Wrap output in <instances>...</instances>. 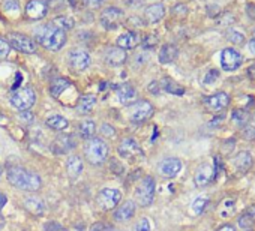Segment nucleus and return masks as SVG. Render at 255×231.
Segmentation results:
<instances>
[{
    "label": "nucleus",
    "instance_id": "42",
    "mask_svg": "<svg viewBox=\"0 0 255 231\" xmlns=\"http://www.w3.org/2000/svg\"><path fill=\"white\" fill-rule=\"evenodd\" d=\"M9 51H11V45L8 44V41L0 38V60L6 59L9 56Z\"/></svg>",
    "mask_w": 255,
    "mask_h": 231
},
{
    "label": "nucleus",
    "instance_id": "7",
    "mask_svg": "<svg viewBox=\"0 0 255 231\" xmlns=\"http://www.w3.org/2000/svg\"><path fill=\"white\" fill-rule=\"evenodd\" d=\"M8 44L15 48L17 51H21L24 54H33L36 53L38 44L35 39L23 35V33H9L8 35Z\"/></svg>",
    "mask_w": 255,
    "mask_h": 231
},
{
    "label": "nucleus",
    "instance_id": "9",
    "mask_svg": "<svg viewBox=\"0 0 255 231\" xmlns=\"http://www.w3.org/2000/svg\"><path fill=\"white\" fill-rule=\"evenodd\" d=\"M153 105L149 101L134 102L129 107V119L134 123H143L153 116Z\"/></svg>",
    "mask_w": 255,
    "mask_h": 231
},
{
    "label": "nucleus",
    "instance_id": "12",
    "mask_svg": "<svg viewBox=\"0 0 255 231\" xmlns=\"http://www.w3.org/2000/svg\"><path fill=\"white\" fill-rule=\"evenodd\" d=\"M122 20H123V12L114 6L105 8L101 14V24L107 30H114L116 27H119L122 24Z\"/></svg>",
    "mask_w": 255,
    "mask_h": 231
},
{
    "label": "nucleus",
    "instance_id": "39",
    "mask_svg": "<svg viewBox=\"0 0 255 231\" xmlns=\"http://www.w3.org/2000/svg\"><path fill=\"white\" fill-rule=\"evenodd\" d=\"M134 231H152L150 221L147 218H141L138 222L134 225Z\"/></svg>",
    "mask_w": 255,
    "mask_h": 231
},
{
    "label": "nucleus",
    "instance_id": "34",
    "mask_svg": "<svg viewBox=\"0 0 255 231\" xmlns=\"http://www.w3.org/2000/svg\"><path fill=\"white\" fill-rule=\"evenodd\" d=\"M239 227L240 228H243V230H246V228H251L252 227V224L255 222V209L252 207V209H249V210H246V212L239 218Z\"/></svg>",
    "mask_w": 255,
    "mask_h": 231
},
{
    "label": "nucleus",
    "instance_id": "47",
    "mask_svg": "<svg viewBox=\"0 0 255 231\" xmlns=\"http://www.w3.org/2000/svg\"><path fill=\"white\" fill-rule=\"evenodd\" d=\"M68 2H69V5L74 9H84V8H87L86 0H68Z\"/></svg>",
    "mask_w": 255,
    "mask_h": 231
},
{
    "label": "nucleus",
    "instance_id": "14",
    "mask_svg": "<svg viewBox=\"0 0 255 231\" xmlns=\"http://www.w3.org/2000/svg\"><path fill=\"white\" fill-rule=\"evenodd\" d=\"M90 54L83 48H77L69 53V66L78 72L86 71L90 66Z\"/></svg>",
    "mask_w": 255,
    "mask_h": 231
},
{
    "label": "nucleus",
    "instance_id": "11",
    "mask_svg": "<svg viewBox=\"0 0 255 231\" xmlns=\"http://www.w3.org/2000/svg\"><path fill=\"white\" fill-rule=\"evenodd\" d=\"M242 62H243V57L237 50H234V48L222 50V53H221V66H222L224 71L233 72V71L239 69L240 65H242Z\"/></svg>",
    "mask_w": 255,
    "mask_h": 231
},
{
    "label": "nucleus",
    "instance_id": "51",
    "mask_svg": "<svg viewBox=\"0 0 255 231\" xmlns=\"http://www.w3.org/2000/svg\"><path fill=\"white\" fill-rule=\"evenodd\" d=\"M216 231H236V227L230 225V224H225V225H222L221 228H218Z\"/></svg>",
    "mask_w": 255,
    "mask_h": 231
},
{
    "label": "nucleus",
    "instance_id": "36",
    "mask_svg": "<svg viewBox=\"0 0 255 231\" xmlns=\"http://www.w3.org/2000/svg\"><path fill=\"white\" fill-rule=\"evenodd\" d=\"M209 206V198L206 195H200L197 200L192 203V210L195 215H203Z\"/></svg>",
    "mask_w": 255,
    "mask_h": 231
},
{
    "label": "nucleus",
    "instance_id": "52",
    "mask_svg": "<svg viewBox=\"0 0 255 231\" xmlns=\"http://www.w3.org/2000/svg\"><path fill=\"white\" fill-rule=\"evenodd\" d=\"M8 203V198L3 192H0V210H2L5 207V204Z\"/></svg>",
    "mask_w": 255,
    "mask_h": 231
},
{
    "label": "nucleus",
    "instance_id": "29",
    "mask_svg": "<svg viewBox=\"0 0 255 231\" xmlns=\"http://www.w3.org/2000/svg\"><path fill=\"white\" fill-rule=\"evenodd\" d=\"M218 213L222 218H231L234 213H236V198L233 197H227L219 203L218 207Z\"/></svg>",
    "mask_w": 255,
    "mask_h": 231
},
{
    "label": "nucleus",
    "instance_id": "16",
    "mask_svg": "<svg viewBox=\"0 0 255 231\" xmlns=\"http://www.w3.org/2000/svg\"><path fill=\"white\" fill-rule=\"evenodd\" d=\"M47 14H48V6L44 0H30L26 6V15H27V18H30L33 21L42 20Z\"/></svg>",
    "mask_w": 255,
    "mask_h": 231
},
{
    "label": "nucleus",
    "instance_id": "50",
    "mask_svg": "<svg viewBox=\"0 0 255 231\" xmlns=\"http://www.w3.org/2000/svg\"><path fill=\"white\" fill-rule=\"evenodd\" d=\"M87 2V8H98V6H101L104 0H86Z\"/></svg>",
    "mask_w": 255,
    "mask_h": 231
},
{
    "label": "nucleus",
    "instance_id": "25",
    "mask_svg": "<svg viewBox=\"0 0 255 231\" xmlns=\"http://www.w3.org/2000/svg\"><path fill=\"white\" fill-rule=\"evenodd\" d=\"M252 156L249 155V152L246 150H242L239 152L236 156H234V161H233V167L236 168L237 171L240 173H246L249 168L252 167Z\"/></svg>",
    "mask_w": 255,
    "mask_h": 231
},
{
    "label": "nucleus",
    "instance_id": "58",
    "mask_svg": "<svg viewBox=\"0 0 255 231\" xmlns=\"http://www.w3.org/2000/svg\"><path fill=\"white\" fill-rule=\"evenodd\" d=\"M252 120H254V123H255V113H254V116H252Z\"/></svg>",
    "mask_w": 255,
    "mask_h": 231
},
{
    "label": "nucleus",
    "instance_id": "41",
    "mask_svg": "<svg viewBox=\"0 0 255 231\" xmlns=\"http://www.w3.org/2000/svg\"><path fill=\"white\" fill-rule=\"evenodd\" d=\"M156 44H158V38H156L153 33H149L144 36L143 39V48H153Z\"/></svg>",
    "mask_w": 255,
    "mask_h": 231
},
{
    "label": "nucleus",
    "instance_id": "46",
    "mask_svg": "<svg viewBox=\"0 0 255 231\" xmlns=\"http://www.w3.org/2000/svg\"><path fill=\"white\" fill-rule=\"evenodd\" d=\"M44 231H66V230L60 224H59L57 221H50L48 224H45Z\"/></svg>",
    "mask_w": 255,
    "mask_h": 231
},
{
    "label": "nucleus",
    "instance_id": "30",
    "mask_svg": "<svg viewBox=\"0 0 255 231\" xmlns=\"http://www.w3.org/2000/svg\"><path fill=\"white\" fill-rule=\"evenodd\" d=\"M45 125L48 126L50 129L60 132V131H65V129L68 128L69 122H68L63 116H60V114H53V116H50V117L45 120Z\"/></svg>",
    "mask_w": 255,
    "mask_h": 231
},
{
    "label": "nucleus",
    "instance_id": "56",
    "mask_svg": "<svg viewBox=\"0 0 255 231\" xmlns=\"http://www.w3.org/2000/svg\"><path fill=\"white\" fill-rule=\"evenodd\" d=\"M5 120H6V119H5V116H3L2 113H0V123H5Z\"/></svg>",
    "mask_w": 255,
    "mask_h": 231
},
{
    "label": "nucleus",
    "instance_id": "33",
    "mask_svg": "<svg viewBox=\"0 0 255 231\" xmlns=\"http://www.w3.org/2000/svg\"><path fill=\"white\" fill-rule=\"evenodd\" d=\"M53 26H56L57 29H60V30H71L74 27V18L68 17V15H60V17H57L53 20Z\"/></svg>",
    "mask_w": 255,
    "mask_h": 231
},
{
    "label": "nucleus",
    "instance_id": "23",
    "mask_svg": "<svg viewBox=\"0 0 255 231\" xmlns=\"http://www.w3.org/2000/svg\"><path fill=\"white\" fill-rule=\"evenodd\" d=\"M96 102H98V99L95 95H83V96H80V99H78L75 110L78 114L84 116L96 107Z\"/></svg>",
    "mask_w": 255,
    "mask_h": 231
},
{
    "label": "nucleus",
    "instance_id": "48",
    "mask_svg": "<svg viewBox=\"0 0 255 231\" xmlns=\"http://www.w3.org/2000/svg\"><path fill=\"white\" fill-rule=\"evenodd\" d=\"M149 92L153 93V95H159V92H161V83L152 81V83L149 84Z\"/></svg>",
    "mask_w": 255,
    "mask_h": 231
},
{
    "label": "nucleus",
    "instance_id": "44",
    "mask_svg": "<svg viewBox=\"0 0 255 231\" xmlns=\"http://www.w3.org/2000/svg\"><path fill=\"white\" fill-rule=\"evenodd\" d=\"M101 134L107 138H111L116 135V129L113 128V126L110 123H102L101 125Z\"/></svg>",
    "mask_w": 255,
    "mask_h": 231
},
{
    "label": "nucleus",
    "instance_id": "49",
    "mask_svg": "<svg viewBox=\"0 0 255 231\" xmlns=\"http://www.w3.org/2000/svg\"><path fill=\"white\" fill-rule=\"evenodd\" d=\"M18 119L21 120V122H32L33 120V114L29 113V111H20Z\"/></svg>",
    "mask_w": 255,
    "mask_h": 231
},
{
    "label": "nucleus",
    "instance_id": "6",
    "mask_svg": "<svg viewBox=\"0 0 255 231\" xmlns=\"http://www.w3.org/2000/svg\"><path fill=\"white\" fill-rule=\"evenodd\" d=\"M123 194L120 189H114V188H104L99 191L96 197L98 206H99L102 210H113L119 206L120 200H122Z\"/></svg>",
    "mask_w": 255,
    "mask_h": 231
},
{
    "label": "nucleus",
    "instance_id": "27",
    "mask_svg": "<svg viewBox=\"0 0 255 231\" xmlns=\"http://www.w3.org/2000/svg\"><path fill=\"white\" fill-rule=\"evenodd\" d=\"M83 159L78 156V155H71L66 161V171L71 177H78L83 173Z\"/></svg>",
    "mask_w": 255,
    "mask_h": 231
},
{
    "label": "nucleus",
    "instance_id": "45",
    "mask_svg": "<svg viewBox=\"0 0 255 231\" xmlns=\"http://www.w3.org/2000/svg\"><path fill=\"white\" fill-rule=\"evenodd\" d=\"M242 135H243L245 140H249V141L255 140V126L246 125L245 128H243V131H242Z\"/></svg>",
    "mask_w": 255,
    "mask_h": 231
},
{
    "label": "nucleus",
    "instance_id": "59",
    "mask_svg": "<svg viewBox=\"0 0 255 231\" xmlns=\"http://www.w3.org/2000/svg\"><path fill=\"white\" fill-rule=\"evenodd\" d=\"M254 36H255V32H254ZM254 39H255V38H254Z\"/></svg>",
    "mask_w": 255,
    "mask_h": 231
},
{
    "label": "nucleus",
    "instance_id": "54",
    "mask_svg": "<svg viewBox=\"0 0 255 231\" xmlns=\"http://www.w3.org/2000/svg\"><path fill=\"white\" fill-rule=\"evenodd\" d=\"M5 227V218L2 216V213H0V230H2Z\"/></svg>",
    "mask_w": 255,
    "mask_h": 231
},
{
    "label": "nucleus",
    "instance_id": "31",
    "mask_svg": "<svg viewBox=\"0 0 255 231\" xmlns=\"http://www.w3.org/2000/svg\"><path fill=\"white\" fill-rule=\"evenodd\" d=\"M161 89H164L165 92H168V93H171V95H177V96H182V95L185 93V89L180 86V84L176 83L174 80H171V78H168V77L162 78V81H161Z\"/></svg>",
    "mask_w": 255,
    "mask_h": 231
},
{
    "label": "nucleus",
    "instance_id": "32",
    "mask_svg": "<svg viewBox=\"0 0 255 231\" xmlns=\"http://www.w3.org/2000/svg\"><path fill=\"white\" fill-rule=\"evenodd\" d=\"M96 131V123L93 120H83L78 126V134L84 140H90Z\"/></svg>",
    "mask_w": 255,
    "mask_h": 231
},
{
    "label": "nucleus",
    "instance_id": "21",
    "mask_svg": "<svg viewBox=\"0 0 255 231\" xmlns=\"http://www.w3.org/2000/svg\"><path fill=\"white\" fill-rule=\"evenodd\" d=\"M71 87H72V83H71L68 78H65V77H57V78H54V80L51 81V84H50V93H51L53 98L60 99V96H62L68 89H71Z\"/></svg>",
    "mask_w": 255,
    "mask_h": 231
},
{
    "label": "nucleus",
    "instance_id": "28",
    "mask_svg": "<svg viewBox=\"0 0 255 231\" xmlns=\"http://www.w3.org/2000/svg\"><path fill=\"white\" fill-rule=\"evenodd\" d=\"M179 56V48L173 45V44H165L162 45L161 51H159V62L162 65H167V63H171L177 59Z\"/></svg>",
    "mask_w": 255,
    "mask_h": 231
},
{
    "label": "nucleus",
    "instance_id": "22",
    "mask_svg": "<svg viewBox=\"0 0 255 231\" xmlns=\"http://www.w3.org/2000/svg\"><path fill=\"white\" fill-rule=\"evenodd\" d=\"M164 15H165V6L162 3H153V5L147 6L144 11V20L149 24L159 23L164 18Z\"/></svg>",
    "mask_w": 255,
    "mask_h": 231
},
{
    "label": "nucleus",
    "instance_id": "38",
    "mask_svg": "<svg viewBox=\"0 0 255 231\" xmlns=\"http://www.w3.org/2000/svg\"><path fill=\"white\" fill-rule=\"evenodd\" d=\"M227 39L230 41V42H233V44H242V42L245 41V38H243V35L242 33H239L237 30H228L227 32Z\"/></svg>",
    "mask_w": 255,
    "mask_h": 231
},
{
    "label": "nucleus",
    "instance_id": "37",
    "mask_svg": "<svg viewBox=\"0 0 255 231\" xmlns=\"http://www.w3.org/2000/svg\"><path fill=\"white\" fill-rule=\"evenodd\" d=\"M231 117H233V122L237 123L239 126H245L248 122V113L245 110H234Z\"/></svg>",
    "mask_w": 255,
    "mask_h": 231
},
{
    "label": "nucleus",
    "instance_id": "20",
    "mask_svg": "<svg viewBox=\"0 0 255 231\" xmlns=\"http://www.w3.org/2000/svg\"><path fill=\"white\" fill-rule=\"evenodd\" d=\"M138 44H140V36H138V33H135V32H126V33L120 35L116 41V47H119L125 51L135 48Z\"/></svg>",
    "mask_w": 255,
    "mask_h": 231
},
{
    "label": "nucleus",
    "instance_id": "18",
    "mask_svg": "<svg viewBox=\"0 0 255 231\" xmlns=\"http://www.w3.org/2000/svg\"><path fill=\"white\" fill-rule=\"evenodd\" d=\"M135 212H137V204L135 201L132 200H128L125 201L122 206H119L116 209V212H114V219L117 222H129L134 216H135Z\"/></svg>",
    "mask_w": 255,
    "mask_h": 231
},
{
    "label": "nucleus",
    "instance_id": "1",
    "mask_svg": "<svg viewBox=\"0 0 255 231\" xmlns=\"http://www.w3.org/2000/svg\"><path fill=\"white\" fill-rule=\"evenodd\" d=\"M6 177L12 186H15L17 189H21V191H27V192H35L38 189H41V186H42V180L39 177V174L27 170V168H24L21 165L8 167Z\"/></svg>",
    "mask_w": 255,
    "mask_h": 231
},
{
    "label": "nucleus",
    "instance_id": "5",
    "mask_svg": "<svg viewBox=\"0 0 255 231\" xmlns=\"http://www.w3.org/2000/svg\"><path fill=\"white\" fill-rule=\"evenodd\" d=\"M9 102L18 111H29L36 102V95L30 87H21L12 92Z\"/></svg>",
    "mask_w": 255,
    "mask_h": 231
},
{
    "label": "nucleus",
    "instance_id": "57",
    "mask_svg": "<svg viewBox=\"0 0 255 231\" xmlns=\"http://www.w3.org/2000/svg\"><path fill=\"white\" fill-rule=\"evenodd\" d=\"M2 176H3V168H2V165H0V179H2Z\"/></svg>",
    "mask_w": 255,
    "mask_h": 231
},
{
    "label": "nucleus",
    "instance_id": "35",
    "mask_svg": "<svg viewBox=\"0 0 255 231\" xmlns=\"http://www.w3.org/2000/svg\"><path fill=\"white\" fill-rule=\"evenodd\" d=\"M3 12L12 18H17L20 15V5H18V0H5L3 5Z\"/></svg>",
    "mask_w": 255,
    "mask_h": 231
},
{
    "label": "nucleus",
    "instance_id": "24",
    "mask_svg": "<svg viewBox=\"0 0 255 231\" xmlns=\"http://www.w3.org/2000/svg\"><path fill=\"white\" fill-rule=\"evenodd\" d=\"M117 99H119L123 105L132 104L137 99V90H135V87L132 86V84H129V83L122 84V86L119 87V90H117Z\"/></svg>",
    "mask_w": 255,
    "mask_h": 231
},
{
    "label": "nucleus",
    "instance_id": "40",
    "mask_svg": "<svg viewBox=\"0 0 255 231\" xmlns=\"http://www.w3.org/2000/svg\"><path fill=\"white\" fill-rule=\"evenodd\" d=\"M89 231H120V230H117V228H114V227H111V225H107V224H104V222H95V224L90 227Z\"/></svg>",
    "mask_w": 255,
    "mask_h": 231
},
{
    "label": "nucleus",
    "instance_id": "8",
    "mask_svg": "<svg viewBox=\"0 0 255 231\" xmlns=\"http://www.w3.org/2000/svg\"><path fill=\"white\" fill-rule=\"evenodd\" d=\"M216 176H218V173H216V168H215V164L204 162L197 168V171H195L194 183L197 188H206L216 179Z\"/></svg>",
    "mask_w": 255,
    "mask_h": 231
},
{
    "label": "nucleus",
    "instance_id": "10",
    "mask_svg": "<svg viewBox=\"0 0 255 231\" xmlns=\"http://www.w3.org/2000/svg\"><path fill=\"white\" fill-rule=\"evenodd\" d=\"M77 147V141L71 134H60L51 143V150L56 155H68Z\"/></svg>",
    "mask_w": 255,
    "mask_h": 231
},
{
    "label": "nucleus",
    "instance_id": "13",
    "mask_svg": "<svg viewBox=\"0 0 255 231\" xmlns=\"http://www.w3.org/2000/svg\"><path fill=\"white\" fill-rule=\"evenodd\" d=\"M117 153L125 159H134V158L141 155V147L138 143H137L135 138L126 137L120 141L119 147H117Z\"/></svg>",
    "mask_w": 255,
    "mask_h": 231
},
{
    "label": "nucleus",
    "instance_id": "53",
    "mask_svg": "<svg viewBox=\"0 0 255 231\" xmlns=\"http://www.w3.org/2000/svg\"><path fill=\"white\" fill-rule=\"evenodd\" d=\"M248 45H249V50H251V53H252V54L255 56V39H251Z\"/></svg>",
    "mask_w": 255,
    "mask_h": 231
},
{
    "label": "nucleus",
    "instance_id": "4",
    "mask_svg": "<svg viewBox=\"0 0 255 231\" xmlns=\"http://www.w3.org/2000/svg\"><path fill=\"white\" fill-rule=\"evenodd\" d=\"M156 182L152 176H144L135 189V201L141 207H147L155 200Z\"/></svg>",
    "mask_w": 255,
    "mask_h": 231
},
{
    "label": "nucleus",
    "instance_id": "43",
    "mask_svg": "<svg viewBox=\"0 0 255 231\" xmlns=\"http://www.w3.org/2000/svg\"><path fill=\"white\" fill-rule=\"evenodd\" d=\"M218 78H219V71L212 69V71H209V72L206 74V77H204V84H206V86H209V84H213Z\"/></svg>",
    "mask_w": 255,
    "mask_h": 231
},
{
    "label": "nucleus",
    "instance_id": "19",
    "mask_svg": "<svg viewBox=\"0 0 255 231\" xmlns=\"http://www.w3.org/2000/svg\"><path fill=\"white\" fill-rule=\"evenodd\" d=\"M104 59H105L107 65H110V66H122L128 57H126L125 50H122L119 47H110L105 50Z\"/></svg>",
    "mask_w": 255,
    "mask_h": 231
},
{
    "label": "nucleus",
    "instance_id": "2",
    "mask_svg": "<svg viewBox=\"0 0 255 231\" xmlns=\"http://www.w3.org/2000/svg\"><path fill=\"white\" fill-rule=\"evenodd\" d=\"M35 42L50 51L62 50L66 44V35L63 30L57 29L53 24H44L35 29Z\"/></svg>",
    "mask_w": 255,
    "mask_h": 231
},
{
    "label": "nucleus",
    "instance_id": "26",
    "mask_svg": "<svg viewBox=\"0 0 255 231\" xmlns=\"http://www.w3.org/2000/svg\"><path fill=\"white\" fill-rule=\"evenodd\" d=\"M24 207H26V210H29L32 215H36V216L44 215L45 210H47V206H45L44 200L38 198V197H29V198H26L24 200Z\"/></svg>",
    "mask_w": 255,
    "mask_h": 231
},
{
    "label": "nucleus",
    "instance_id": "55",
    "mask_svg": "<svg viewBox=\"0 0 255 231\" xmlns=\"http://www.w3.org/2000/svg\"><path fill=\"white\" fill-rule=\"evenodd\" d=\"M71 231H86V230H84L83 227H74V228H72Z\"/></svg>",
    "mask_w": 255,
    "mask_h": 231
},
{
    "label": "nucleus",
    "instance_id": "3",
    "mask_svg": "<svg viewBox=\"0 0 255 231\" xmlns=\"http://www.w3.org/2000/svg\"><path fill=\"white\" fill-rule=\"evenodd\" d=\"M110 153V147L102 138L92 137L86 141L84 146V156L92 165H101L107 161Z\"/></svg>",
    "mask_w": 255,
    "mask_h": 231
},
{
    "label": "nucleus",
    "instance_id": "17",
    "mask_svg": "<svg viewBox=\"0 0 255 231\" xmlns=\"http://www.w3.org/2000/svg\"><path fill=\"white\" fill-rule=\"evenodd\" d=\"M204 105L210 111H221L230 105V96L225 92H218L204 99Z\"/></svg>",
    "mask_w": 255,
    "mask_h": 231
},
{
    "label": "nucleus",
    "instance_id": "15",
    "mask_svg": "<svg viewBox=\"0 0 255 231\" xmlns=\"http://www.w3.org/2000/svg\"><path fill=\"white\" fill-rule=\"evenodd\" d=\"M182 167H183V164L179 158H165L159 162L158 171L161 176L171 179V177H176L182 171Z\"/></svg>",
    "mask_w": 255,
    "mask_h": 231
}]
</instances>
